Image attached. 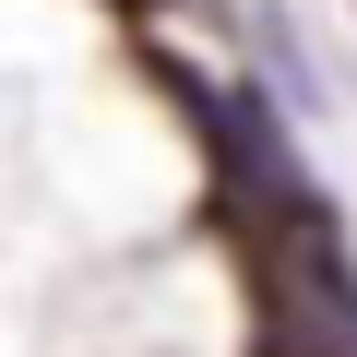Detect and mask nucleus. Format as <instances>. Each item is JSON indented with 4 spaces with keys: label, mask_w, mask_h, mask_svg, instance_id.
I'll return each instance as SVG.
<instances>
[{
    "label": "nucleus",
    "mask_w": 357,
    "mask_h": 357,
    "mask_svg": "<svg viewBox=\"0 0 357 357\" xmlns=\"http://www.w3.org/2000/svg\"><path fill=\"white\" fill-rule=\"evenodd\" d=\"M119 13H155V0H119Z\"/></svg>",
    "instance_id": "f257e3e1"
}]
</instances>
